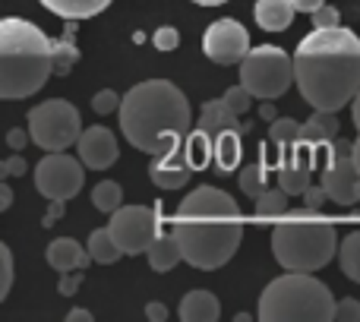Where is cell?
I'll list each match as a JSON object with an SVG mask.
<instances>
[{
    "label": "cell",
    "mask_w": 360,
    "mask_h": 322,
    "mask_svg": "<svg viewBox=\"0 0 360 322\" xmlns=\"http://www.w3.org/2000/svg\"><path fill=\"white\" fill-rule=\"evenodd\" d=\"M294 82L316 111H342L360 92V38L342 25L313 29L294 51Z\"/></svg>",
    "instance_id": "cell-1"
},
{
    "label": "cell",
    "mask_w": 360,
    "mask_h": 322,
    "mask_svg": "<svg viewBox=\"0 0 360 322\" xmlns=\"http://www.w3.org/2000/svg\"><path fill=\"white\" fill-rule=\"evenodd\" d=\"M240 209L234 196L218 186H196L177 205L174 234L184 250V262L193 269H221L243 240Z\"/></svg>",
    "instance_id": "cell-2"
},
{
    "label": "cell",
    "mask_w": 360,
    "mask_h": 322,
    "mask_svg": "<svg viewBox=\"0 0 360 322\" xmlns=\"http://www.w3.org/2000/svg\"><path fill=\"white\" fill-rule=\"evenodd\" d=\"M190 101L174 82L149 79L133 86L120 101V133L127 143L149 155H165L177 149L190 133Z\"/></svg>",
    "instance_id": "cell-3"
},
{
    "label": "cell",
    "mask_w": 360,
    "mask_h": 322,
    "mask_svg": "<svg viewBox=\"0 0 360 322\" xmlns=\"http://www.w3.org/2000/svg\"><path fill=\"white\" fill-rule=\"evenodd\" d=\"M54 73V41L29 19L0 22V98L19 101L35 95Z\"/></svg>",
    "instance_id": "cell-4"
},
{
    "label": "cell",
    "mask_w": 360,
    "mask_h": 322,
    "mask_svg": "<svg viewBox=\"0 0 360 322\" xmlns=\"http://www.w3.org/2000/svg\"><path fill=\"white\" fill-rule=\"evenodd\" d=\"M338 300L329 285L313 278L310 272H288L269 281L259 297L262 322H329L335 319Z\"/></svg>",
    "instance_id": "cell-5"
},
{
    "label": "cell",
    "mask_w": 360,
    "mask_h": 322,
    "mask_svg": "<svg viewBox=\"0 0 360 322\" xmlns=\"http://www.w3.org/2000/svg\"><path fill=\"white\" fill-rule=\"evenodd\" d=\"M272 253L288 272H316L338 253V234L332 224L323 221L278 224L272 231Z\"/></svg>",
    "instance_id": "cell-6"
},
{
    "label": "cell",
    "mask_w": 360,
    "mask_h": 322,
    "mask_svg": "<svg viewBox=\"0 0 360 322\" xmlns=\"http://www.w3.org/2000/svg\"><path fill=\"white\" fill-rule=\"evenodd\" d=\"M240 82L262 101L281 98L294 82V57H288L278 44L250 48L240 60Z\"/></svg>",
    "instance_id": "cell-7"
},
{
    "label": "cell",
    "mask_w": 360,
    "mask_h": 322,
    "mask_svg": "<svg viewBox=\"0 0 360 322\" xmlns=\"http://www.w3.org/2000/svg\"><path fill=\"white\" fill-rule=\"evenodd\" d=\"M29 133H32V143L41 152H67L70 146L79 143L82 117L70 101L51 98L29 111Z\"/></svg>",
    "instance_id": "cell-8"
},
{
    "label": "cell",
    "mask_w": 360,
    "mask_h": 322,
    "mask_svg": "<svg viewBox=\"0 0 360 322\" xmlns=\"http://www.w3.org/2000/svg\"><path fill=\"white\" fill-rule=\"evenodd\" d=\"M108 228L124 256H139L149 253L152 240L158 237V215L146 205H120L117 212H111Z\"/></svg>",
    "instance_id": "cell-9"
},
{
    "label": "cell",
    "mask_w": 360,
    "mask_h": 322,
    "mask_svg": "<svg viewBox=\"0 0 360 322\" xmlns=\"http://www.w3.org/2000/svg\"><path fill=\"white\" fill-rule=\"evenodd\" d=\"M86 161L70 158L67 152H48L35 165V186L44 199H70L82 190L86 183Z\"/></svg>",
    "instance_id": "cell-10"
},
{
    "label": "cell",
    "mask_w": 360,
    "mask_h": 322,
    "mask_svg": "<svg viewBox=\"0 0 360 322\" xmlns=\"http://www.w3.org/2000/svg\"><path fill=\"white\" fill-rule=\"evenodd\" d=\"M332 202L338 205H357L360 202V167L354 165V143L335 139L332 143V158L323 167V180Z\"/></svg>",
    "instance_id": "cell-11"
},
{
    "label": "cell",
    "mask_w": 360,
    "mask_h": 322,
    "mask_svg": "<svg viewBox=\"0 0 360 322\" xmlns=\"http://www.w3.org/2000/svg\"><path fill=\"white\" fill-rule=\"evenodd\" d=\"M202 51L215 63H240L250 54V35L237 19H215L202 35Z\"/></svg>",
    "instance_id": "cell-12"
},
{
    "label": "cell",
    "mask_w": 360,
    "mask_h": 322,
    "mask_svg": "<svg viewBox=\"0 0 360 322\" xmlns=\"http://www.w3.org/2000/svg\"><path fill=\"white\" fill-rule=\"evenodd\" d=\"M79 158L86 161V167H92V171H105V167H111L114 161H117V136H114L108 127H89V130H82L79 136Z\"/></svg>",
    "instance_id": "cell-13"
},
{
    "label": "cell",
    "mask_w": 360,
    "mask_h": 322,
    "mask_svg": "<svg viewBox=\"0 0 360 322\" xmlns=\"http://www.w3.org/2000/svg\"><path fill=\"white\" fill-rule=\"evenodd\" d=\"M190 174H193V167L184 155V146L165 152V155H152L149 177H152V183L162 186V190H180V186H186Z\"/></svg>",
    "instance_id": "cell-14"
},
{
    "label": "cell",
    "mask_w": 360,
    "mask_h": 322,
    "mask_svg": "<svg viewBox=\"0 0 360 322\" xmlns=\"http://www.w3.org/2000/svg\"><path fill=\"white\" fill-rule=\"evenodd\" d=\"M48 266L57 269V272H73V269H86L89 262H92V253H89V247H82L79 240H73V237H57V240L48 243Z\"/></svg>",
    "instance_id": "cell-15"
},
{
    "label": "cell",
    "mask_w": 360,
    "mask_h": 322,
    "mask_svg": "<svg viewBox=\"0 0 360 322\" xmlns=\"http://www.w3.org/2000/svg\"><path fill=\"white\" fill-rule=\"evenodd\" d=\"M237 117H240V114L231 111V108L224 105V98L205 101V105H202V114H199V130H205L212 139L221 136V133H228V130H240V133H243V127L237 124Z\"/></svg>",
    "instance_id": "cell-16"
},
{
    "label": "cell",
    "mask_w": 360,
    "mask_h": 322,
    "mask_svg": "<svg viewBox=\"0 0 360 322\" xmlns=\"http://www.w3.org/2000/svg\"><path fill=\"white\" fill-rule=\"evenodd\" d=\"M256 25L266 32H285L294 22V0H256Z\"/></svg>",
    "instance_id": "cell-17"
},
{
    "label": "cell",
    "mask_w": 360,
    "mask_h": 322,
    "mask_svg": "<svg viewBox=\"0 0 360 322\" xmlns=\"http://www.w3.org/2000/svg\"><path fill=\"white\" fill-rule=\"evenodd\" d=\"M177 316L184 322H215L221 316V304L212 291H190L180 300Z\"/></svg>",
    "instance_id": "cell-18"
},
{
    "label": "cell",
    "mask_w": 360,
    "mask_h": 322,
    "mask_svg": "<svg viewBox=\"0 0 360 322\" xmlns=\"http://www.w3.org/2000/svg\"><path fill=\"white\" fill-rule=\"evenodd\" d=\"M149 266L152 272H168V269H174L180 259H184V250H180V240L177 234L171 231V234H158L155 240H152L149 247Z\"/></svg>",
    "instance_id": "cell-19"
},
{
    "label": "cell",
    "mask_w": 360,
    "mask_h": 322,
    "mask_svg": "<svg viewBox=\"0 0 360 322\" xmlns=\"http://www.w3.org/2000/svg\"><path fill=\"white\" fill-rule=\"evenodd\" d=\"M111 0H41L44 10L57 13L60 19H89L101 13Z\"/></svg>",
    "instance_id": "cell-20"
},
{
    "label": "cell",
    "mask_w": 360,
    "mask_h": 322,
    "mask_svg": "<svg viewBox=\"0 0 360 322\" xmlns=\"http://www.w3.org/2000/svg\"><path fill=\"white\" fill-rule=\"evenodd\" d=\"M338 130H342V124H338L335 111H316L310 120L304 124V139L307 143H332V139L338 136Z\"/></svg>",
    "instance_id": "cell-21"
},
{
    "label": "cell",
    "mask_w": 360,
    "mask_h": 322,
    "mask_svg": "<svg viewBox=\"0 0 360 322\" xmlns=\"http://www.w3.org/2000/svg\"><path fill=\"white\" fill-rule=\"evenodd\" d=\"M73 32H76V19H67L63 38L54 41V73L57 76H67L70 70L76 67V60H79V48H76V41H73Z\"/></svg>",
    "instance_id": "cell-22"
},
{
    "label": "cell",
    "mask_w": 360,
    "mask_h": 322,
    "mask_svg": "<svg viewBox=\"0 0 360 322\" xmlns=\"http://www.w3.org/2000/svg\"><path fill=\"white\" fill-rule=\"evenodd\" d=\"M184 155H186V161H190V167H193V171H202V167L212 161V155H215V139H212L205 130L186 133Z\"/></svg>",
    "instance_id": "cell-23"
},
{
    "label": "cell",
    "mask_w": 360,
    "mask_h": 322,
    "mask_svg": "<svg viewBox=\"0 0 360 322\" xmlns=\"http://www.w3.org/2000/svg\"><path fill=\"white\" fill-rule=\"evenodd\" d=\"M89 253H92V262H101V266H111V262H117L120 256H124V250L117 247V240H114L111 228H98L92 231V237H89Z\"/></svg>",
    "instance_id": "cell-24"
},
{
    "label": "cell",
    "mask_w": 360,
    "mask_h": 322,
    "mask_svg": "<svg viewBox=\"0 0 360 322\" xmlns=\"http://www.w3.org/2000/svg\"><path fill=\"white\" fill-rule=\"evenodd\" d=\"M240 161V130H228L221 136H215V165L218 174H228Z\"/></svg>",
    "instance_id": "cell-25"
},
{
    "label": "cell",
    "mask_w": 360,
    "mask_h": 322,
    "mask_svg": "<svg viewBox=\"0 0 360 322\" xmlns=\"http://www.w3.org/2000/svg\"><path fill=\"white\" fill-rule=\"evenodd\" d=\"M300 139H304V124H297L294 117H275L269 124V143L278 146V149H288Z\"/></svg>",
    "instance_id": "cell-26"
},
{
    "label": "cell",
    "mask_w": 360,
    "mask_h": 322,
    "mask_svg": "<svg viewBox=\"0 0 360 322\" xmlns=\"http://www.w3.org/2000/svg\"><path fill=\"white\" fill-rule=\"evenodd\" d=\"M338 262H342V272L360 285V231L348 234L338 243Z\"/></svg>",
    "instance_id": "cell-27"
},
{
    "label": "cell",
    "mask_w": 360,
    "mask_h": 322,
    "mask_svg": "<svg viewBox=\"0 0 360 322\" xmlns=\"http://www.w3.org/2000/svg\"><path fill=\"white\" fill-rule=\"evenodd\" d=\"M266 177H269V171H266V158L253 161V165H247V167L240 171V190L247 193L250 199H259L262 193L269 190V186H266Z\"/></svg>",
    "instance_id": "cell-28"
},
{
    "label": "cell",
    "mask_w": 360,
    "mask_h": 322,
    "mask_svg": "<svg viewBox=\"0 0 360 322\" xmlns=\"http://www.w3.org/2000/svg\"><path fill=\"white\" fill-rule=\"evenodd\" d=\"M288 212V193L281 186H269L259 199H256V215L259 218H272V215H285Z\"/></svg>",
    "instance_id": "cell-29"
},
{
    "label": "cell",
    "mask_w": 360,
    "mask_h": 322,
    "mask_svg": "<svg viewBox=\"0 0 360 322\" xmlns=\"http://www.w3.org/2000/svg\"><path fill=\"white\" fill-rule=\"evenodd\" d=\"M120 183H114V180H101L98 186L92 190V205L98 212H117L120 209Z\"/></svg>",
    "instance_id": "cell-30"
},
{
    "label": "cell",
    "mask_w": 360,
    "mask_h": 322,
    "mask_svg": "<svg viewBox=\"0 0 360 322\" xmlns=\"http://www.w3.org/2000/svg\"><path fill=\"white\" fill-rule=\"evenodd\" d=\"M221 98H224V105H228L234 114H247V111H250V105H253V98H256V95L250 92V89L240 82V86H231L228 92L221 95Z\"/></svg>",
    "instance_id": "cell-31"
},
{
    "label": "cell",
    "mask_w": 360,
    "mask_h": 322,
    "mask_svg": "<svg viewBox=\"0 0 360 322\" xmlns=\"http://www.w3.org/2000/svg\"><path fill=\"white\" fill-rule=\"evenodd\" d=\"M120 101H124V95H117L114 89H101V92H95V95H92V108H95V114L120 111Z\"/></svg>",
    "instance_id": "cell-32"
},
{
    "label": "cell",
    "mask_w": 360,
    "mask_h": 322,
    "mask_svg": "<svg viewBox=\"0 0 360 322\" xmlns=\"http://www.w3.org/2000/svg\"><path fill=\"white\" fill-rule=\"evenodd\" d=\"M10 285H13V253L6 243H0V300L10 294Z\"/></svg>",
    "instance_id": "cell-33"
},
{
    "label": "cell",
    "mask_w": 360,
    "mask_h": 322,
    "mask_svg": "<svg viewBox=\"0 0 360 322\" xmlns=\"http://www.w3.org/2000/svg\"><path fill=\"white\" fill-rule=\"evenodd\" d=\"M326 202H329V193L323 183H310L304 190V212H319Z\"/></svg>",
    "instance_id": "cell-34"
},
{
    "label": "cell",
    "mask_w": 360,
    "mask_h": 322,
    "mask_svg": "<svg viewBox=\"0 0 360 322\" xmlns=\"http://www.w3.org/2000/svg\"><path fill=\"white\" fill-rule=\"evenodd\" d=\"M152 44H155L158 51H174L180 44V32L174 25H162V29H155V35H152Z\"/></svg>",
    "instance_id": "cell-35"
},
{
    "label": "cell",
    "mask_w": 360,
    "mask_h": 322,
    "mask_svg": "<svg viewBox=\"0 0 360 322\" xmlns=\"http://www.w3.org/2000/svg\"><path fill=\"white\" fill-rule=\"evenodd\" d=\"M335 322H360V304L354 297L338 300L335 307Z\"/></svg>",
    "instance_id": "cell-36"
},
{
    "label": "cell",
    "mask_w": 360,
    "mask_h": 322,
    "mask_svg": "<svg viewBox=\"0 0 360 322\" xmlns=\"http://www.w3.org/2000/svg\"><path fill=\"white\" fill-rule=\"evenodd\" d=\"M79 285H82V269H73V272H63V278H60V285H57V291H60L63 297H73V294L79 291Z\"/></svg>",
    "instance_id": "cell-37"
},
{
    "label": "cell",
    "mask_w": 360,
    "mask_h": 322,
    "mask_svg": "<svg viewBox=\"0 0 360 322\" xmlns=\"http://www.w3.org/2000/svg\"><path fill=\"white\" fill-rule=\"evenodd\" d=\"M313 25H316V29H332V25H338V10L335 6H319V10L313 13Z\"/></svg>",
    "instance_id": "cell-38"
},
{
    "label": "cell",
    "mask_w": 360,
    "mask_h": 322,
    "mask_svg": "<svg viewBox=\"0 0 360 322\" xmlns=\"http://www.w3.org/2000/svg\"><path fill=\"white\" fill-rule=\"evenodd\" d=\"M25 171H29V165H25V158H19V155H10L4 165H0V174H4V177H22Z\"/></svg>",
    "instance_id": "cell-39"
},
{
    "label": "cell",
    "mask_w": 360,
    "mask_h": 322,
    "mask_svg": "<svg viewBox=\"0 0 360 322\" xmlns=\"http://www.w3.org/2000/svg\"><path fill=\"white\" fill-rule=\"evenodd\" d=\"M63 202H67V199H48V212H44V224H57L63 218Z\"/></svg>",
    "instance_id": "cell-40"
},
{
    "label": "cell",
    "mask_w": 360,
    "mask_h": 322,
    "mask_svg": "<svg viewBox=\"0 0 360 322\" xmlns=\"http://www.w3.org/2000/svg\"><path fill=\"white\" fill-rule=\"evenodd\" d=\"M29 139H32V133L19 130V127H16V130H10V133H6V146H10L13 152H22V149H25V143H29Z\"/></svg>",
    "instance_id": "cell-41"
},
{
    "label": "cell",
    "mask_w": 360,
    "mask_h": 322,
    "mask_svg": "<svg viewBox=\"0 0 360 322\" xmlns=\"http://www.w3.org/2000/svg\"><path fill=\"white\" fill-rule=\"evenodd\" d=\"M146 316H149L152 322H165V319H168V307H165V304H149V307H146Z\"/></svg>",
    "instance_id": "cell-42"
},
{
    "label": "cell",
    "mask_w": 360,
    "mask_h": 322,
    "mask_svg": "<svg viewBox=\"0 0 360 322\" xmlns=\"http://www.w3.org/2000/svg\"><path fill=\"white\" fill-rule=\"evenodd\" d=\"M294 6H297V13H316L319 6H326V0H294Z\"/></svg>",
    "instance_id": "cell-43"
},
{
    "label": "cell",
    "mask_w": 360,
    "mask_h": 322,
    "mask_svg": "<svg viewBox=\"0 0 360 322\" xmlns=\"http://www.w3.org/2000/svg\"><path fill=\"white\" fill-rule=\"evenodd\" d=\"M10 205H13V190H10V186H6V183H0V209H10Z\"/></svg>",
    "instance_id": "cell-44"
},
{
    "label": "cell",
    "mask_w": 360,
    "mask_h": 322,
    "mask_svg": "<svg viewBox=\"0 0 360 322\" xmlns=\"http://www.w3.org/2000/svg\"><path fill=\"white\" fill-rule=\"evenodd\" d=\"M67 322H92V313H89V310H70Z\"/></svg>",
    "instance_id": "cell-45"
},
{
    "label": "cell",
    "mask_w": 360,
    "mask_h": 322,
    "mask_svg": "<svg viewBox=\"0 0 360 322\" xmlns=\"http://www.w3.org/2000/svg\"><path fill=\"white\" fill-rule=\"evenodd\" d=\"M259 114H262V120H269V124H272V120H275V117H278V114H275V108H272V101H262Z\"/></svg>",
    "instance_id": "cell-46"
},
{
    "label": "cell",
    "mask_w": 360,
    "mask_h": 322,
    "mask_svg": "<svg viewBox=\"0 0 360 322\" xmlns=\"http://www.w3.org/2000/svg\"><path fill=\"white\" fill-rule=\"evenodd\" d=\"M351 120H354V127L360 130V92L354 95V101H351Z\"/></svg>",
    "instance_id": "cell-47"
},
{
    "label": "cell",
    "mask_w": 360,
    "mask_h": 322,
    "mask_svg": "<svg viewBox=\"0 0 360 322\" xmlns=\"http://www.w3.org/2000/svg\"><path fill=\"white\" fill-rule=\"evenodd\" d=\"M193 4H202V6H218V4H228V0H193Z\"/></svg>",
    "instance_id": "cell-48"
},
{
    "label": "cell",
    "mask_w": 360,
    "mask_h": 322,
    "mask_svg": "<svg viewBox=\"0 0 360 322\" xmlns=\"http://www.w3.org/2000/svg\"><path fill=\"white\" fill-rule=\"evenodd\" d=\"M354 165L360 167V136L354 139Z\"/></svg>",
    "instance_id": "cell-49"
}]
</instances>
